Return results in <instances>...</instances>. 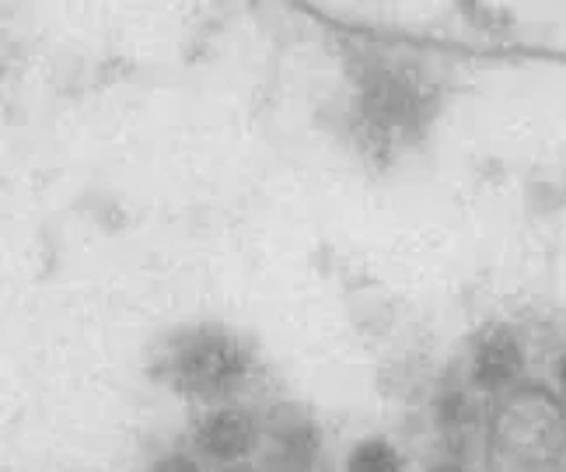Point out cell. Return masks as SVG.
Instances as JSON below:
<instances>
[{"mask_svg": "<svg viewBox=\"0 0 566 472\" xmlns=\"http://www.w3.org/2000/svg\"><path fill=\"white\" fill-rule=\"evenodd\" d=\"M490 472H559L566 465V402L546 385L500 396L486 427Z\"/></svg>", "mask_w": 566, "mask_h": 472, "instance_id": "1", "label": "cell"}, {"mask_svg": "<svg viewBox=\"0 0 566 472\" xmlns=\"http://www.w3.org/2000/svg\"><path fill=\"white\" fill-rule=\"evenodd\" d=\"M158 375L186 399L228 406L234 396L252 389L259 360L249 343L228 326H189L168 336L158 357Z\"/></svg>", "mask_w": 566, "mask_h": 472, "instance_id": "2", "label": "cell"}, {"mask_svg": "<svg viewBox=\"0 0 566 472\" xmlns=\"http://www.w3.org/2000/svg\"><path fill=\"white\" fill-rule=\"evenodd\" d=\"M322 459L318 423L297 406H273L263 420V472H315Z\"/></svg>", "mask_w": 566, "mask_h": 472, "instance_id": "3", "label": "cell"}, {"mask_svg": "<svg viewBox=\"0 0 566 472\" xmlns=\"http://www.w3.org/2000/svg\"><path fill=\"white\" fill-rule=\"evenodd\" d=\"M525 339L507 322H493L472 339L469 354V381L479 392H511L525 375Z\"/></svg>", "mask_w": 566, "mask_h": 472, "instance_id": "4", "label": "cell"}, {"mask_svg": "<svg viewBox=\"0 0 566 472\" xmlns=\"http://www.w3.org/2000/svg\"><path fill=\"white\" fill-rule=\"evenodd\" d=\"M192 444L207 462L238 465L263 444V423L255 420L252 410H245V406H238V402L213 406V410L203 413L200 423H196Z\"/></svg>", "mask_w": 566, "mask_h": 472, "instance_id": "5", "label": "cell"}, {"mask_svg": "<svg viewBox=\"0 0 566 472\" xmlns=\"http://www.w3.org/2000/svg\"><path fill=\"white\" fill-rule=\"evenodd\" d=\"M420 92L406 74L396 71H378L364 81L360 92V109L378 130H399V126H412L420 113Z\"/></svg>", "mask_w": 566, "mask_h": 472, "instance_id": "6", "label": "cell"}, {"mask_svg": "<svg viewBox=\"0 0 566 472\" xmlns=\"http://www.w3.org/2000/svg\"><path fill=\"white\" fill-rule=\"evenodd\" d=\"M438 431L448 444V452L454 455L451 462H462L469 455V448L479 441V431H483V406L462 389H448L438 399Z\"/></svg>", "mask_w": 566, "mask_h": 472, "instance_id": "7", "label": "cell"}, {"mask_svg": "<svg viewBox=\"0 0 566 472\" xmlns=\"http://www.w3.org/2000/svg\"><path fill=\"white\" fill-rule=\"evenodd\" d=\"M346 472H406V459L388 438H364L346 455Z\"/></svg>", "mask_w": 566, "mask_h": 472, "instance_id": "8", "label": "cell"}, {"mask_svg": "<svg viewBox=\"0 0 566 472\" xmlns=\"http://www.w3.org/2000/svg\"><path fill=\"white\" fill-rule=\"evenodd\" d=\"M147 472H203V462L192 452H186V448H171V452H161L150 462Z\"/></svg>", "mask_w": 566, "mask_h": 472, "instance_id": "9", "label": "cell"}, {"mask_svg": "<svg viewBox=\"0 0 566 472\" xmlns=\"http://www.w3.org/2000/svg\"><path fill=\"white\" fill-rule=\"evenodd\" d=\"M556 381H559V389H563V396H566V350H563V357H559V364H556Z\"/></svg>", "mask_w": 566, "mask_h": 472, "instance_id": "10", "label": "cell"}, {"mask_svg": "<svg viewBox=\"0 0 566 472\" xmlns=\"http://www.w3.org/2000/svg\"><path fill=\"white\" fill-rule=\"evenodd\" d=\"M433 472H475V469H469L465 462H444V465H438Z\"/></svg>", "mask_w": 566, "mask_h": 472, "instance_id": "11", "label": "cell"}, {"mask_svg": "<svg viewBox=\"0 0 566 472\" xmlns=\"http://www.w3.org/2000/svg\"><path fill=\"white\" fill-rule=\"evenodd\" d=\"M224 472H259V469H245V465H242V469H224Z\"/></svg>", "mask_w": 566, "mask_h": 472, "instance_id": "12", "label": "cell"}]
</instances>
